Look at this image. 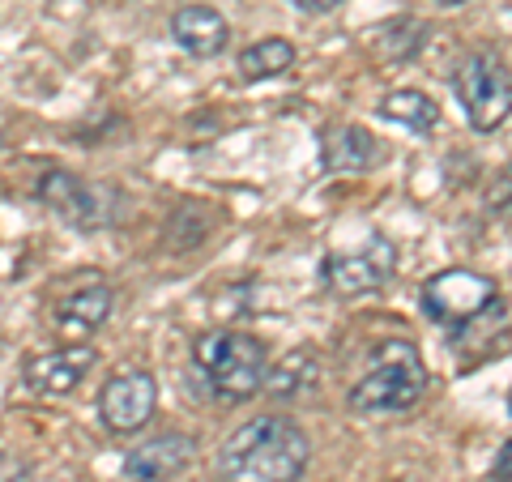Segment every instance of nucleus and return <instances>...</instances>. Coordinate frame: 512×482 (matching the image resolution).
<instances>
[{
  "mask_svg": "<svg viewBox=\"0 0 512 482\" xmlns=\"http://www.w3.org/2000/svg\"><path fill=\"white\" fill-rule=\"evenodd\" d=\"M508 410H512V393H508Z\"/></svg>",
  "mask_w": 512,
  "mask_h": 482,
  "instance_id": "nucleus-22",
  "label": "nucleus"
},
{
  "mask_svg": "<svg viewBox=\"0 0 512 482\" xmlns=\"http://www.w3.org/2000/svg\"><path fill=\"white\" fill-rule=\"evenodd\" d=\"M423 43H427V26L419 18H397L372 39V47L384 60H410V56H419Z\"/></svg>",
  "mask_w": 512,
  "mask_h": 482,
  "instance_id": "nucleus-17",
  "label": "nucleus"
},
{
  "mask_svg": "<svg viewBox=\"0 0 512 482\" xmlns=\"http://www.w3.org/2000/svg\"><path fill=\"white\" fill-rule=\"evenodd\" d=\"M380 111L389 120L414 128V133H431V128L440 124V107H436V99H427L423 90H393V94H384Z\"/></svg>",
  "mask_w": 512,
  "mask_h": 482,
  "instance_id": "nucleus-16",
  "label": "nucleus"
},
{
  "mask_svg": "<svg viewBox=\"0 0 512 482\" xmlns=\"http://www.w3.org/2000/svg\"><path fill=\"white\" fill-rule=\"evenodd\" d=\"M295 64V43L291 39H256L252 47L239 52V73L248 82H265V77H278Z\"/></svg>",
  "mask_w": 512,
  "mask_h": 482,
  "instance_id": "nucleus-15",
  "label": "nucleus"
},
{
  "mask_svg": "<svg viewBox=\"0 0 512 482\" xmlns=\"http://www.w3.org/2000/svg\"><path fill=\"white\" fill-rule=\"evenodd\" d=\"M495 299H500V286L474 269H444L423 286V312L440 329H470Z\"/></svg>",
  "mask_w": 512,
  "mask_h": 482,
  "instance_id": "nucleus-5",
  "label": "nucleus"
},
{
  "mask_svg": "<svg viewBox=\"0 0 512 482\" xmlns=\"http://www.w3.org/2000/svg\"><path fill=\"white\" fill-rule=\"evenodd\" d=\"M295 5L303 9V13H329L338 0H295Z\"/></svg>",
  "mask_w": 512,
  "mask_h": 482,
  "instance_id": "nucleus-20",
  "label": "nucleus"
},
{
  "mask_svg": "<svg viewBox=\"0 0 512 482\" xmlns=\"http://www.w3.org/2000/svg\"><path fill=\"white\" fill-rule=\"evenodd\" d=\"M171 39L180 43L188 56L210 60V56H218L222 47H227L231 26H227V18H222L218 9H210V5H184V9L171 13Z\"/></svg>",
  "mask_w": 512,
  "mask_h": 482,
  "instance_id": "nucleus-12",
  "label": "nucleus"
},
{
  "mask_svg": "<svg viewBox=\"0 0 512 482\" xmlns=\"http://www.w3.org/2000/svg\"><path fill=\"white\" fill-rule=\"evenodd\" d=\"M436 5H448V9H453V5H466V0H436Z\"/></svg>",
  "mask_w": 512,
  "mask_h": 482,
  "instance_id": "nucleus-21",
  "label": "nucleus"
},
{
  "mask_svg": "<svg viewBox=\"0 0 512 482\" xmlns=\"http://www.w3.org/2000/svg\"><path fill=\"white\" fill-rule=\"evenodd\" d=\"M94 278H99V273H90V282L82 286V291L64 295L60 308H56V329H60V337L69 346H82L94 329H103L107 316H111V303H116L111 286L94 282Z\"/></svg>",
  "mask_w": 512,
  "mask_h": 482,
  "instance_id": "nucleus-11",
  "label": "nucleus"
},
{
  "mask_svg": "<svg viewBox=\"0 0 512 482\" xmlns=\"http://www.w3.org/2000/svg\"><path fill=\"white\" fill-rule=\"evenodd\" d=\"M192 363L201 367V376L214 384V393L244 401L265 384L269 372V350L261 337L235 333V329H214L201 333L192 346Z\"/></svg>",
  "mask_w": 512,
  "mask_h": 482,
  "instance_id": "nucleus-3",
  "label": "nucleus"
},
{
  "mask_svg": "<svg viewBox=\"0 0 512 482\" xmlns=\"http://www.w3.org/2000/svg\"><path fill=\"white\" fill-rule=\"evenodd\" d=\"M376 158H380L376 137L359 124H342L325 137V167L329 171H342V175L346 171H367Z\"/></svg>",
  "mask_w": 512,
  "mask_h": 482,
  "instance_id": "nucleus-13",
  "label": "nucleus"
},
{
  "mask_svg": "<svg viewBox=\"0 0 512 482\" xmlns=\"http://www.w3.org/2000/svg\"><path fill=\"white\" fill-rule=\"evenodd\" d=\"M158 406V380L150 372H124L111 376L99 393V414L116 436H133L154 419Z\"/></svg>",
  "mask_w": 512,
  "mask_h": 482,
  "instance_id": "nucleus-7",
  "label": "nucleus"
},
{
  "mask_svg": "<svg viewBox=\"0 0 512 482\" xmlns=\"http://www.w3.org/2000/svg\"><path fill=\"white\" fill-rule=\"evenodd\" d=\"M495 482H512V440L500 448V457H495Z\"/></svg>",
  "mask_w": 512,
  "mask_h": 482,
  "instance_id": "nucleus-19",
  "label": "nucleus"
},
{
  "mask_svg": "<svg viewBox=\"0 0 512 482\" xmlns=\"http://www.w3.org/2000/svg\"><path fill=\"white\" fill-rule=\"evenodd\" d=\"M0 461H5V453H0Z\"/></svg>",
  "mask_w": 512,
  "mask_h": 482,
  "instance_id": "nucleus-23",
  "label": "nucleus"
},
{
  "mask_svg": "<svg viewBox=\"0 0 512 482\" xmlns=\"http://www.w3.org/2000/svg\"><path fill=\"white\" fill-rule=\"evenodd\" d=\"M483 205H487V210L491 214H500V210H508V205H512V163L500 171V175H495V180L487 184V197H483Z\"/></svg>",
  "mask_w": 512,
  "mask_h": 482,
  "instance_id": "nucleus-18",
  "label": "nucleus"
},
{
  "mask_svg": "<svg viewBox=\"0 0 512 482\" xmlns=\"http://www.w3.org/2000/svg\"><path fill=\"white\" fill-rule=\"evenodd\" d=\"M192 448H197V440L184 436V431H163V436H154V440H141L137 448L124 453V478L163 482L192 461Z\"/></svg>",
  "mask_w": 512,
  "mask_h": 482,
  "instance_id": "nucleus-10",
  "label": "nucleus"
},
{
  "mask_svg": "<svg viewBox=\"0 0 512 482\" xmlns=\"http://www.w3.org/2000/svg\"><path fill=\"white\" fill-rule=\"evenodd\" d=\"M316 376H320V367H316L312 350H291V355H286L278 367H269V372H265L261 389L269 397H278V401H295V397H303L312 389Z\"/></svg>",
  "mask_w": 512,
  "mask_h": 482,
  "instance_id": "nucleus-14",
  "label": "nucleus"
},
{
  "mask_svg": "<svg viewBox=\"0 0 512 482\" xmlns=\"http://www.w3.org/2000/svg\"><path fill=\"white\" fill-rule=\"evenodd\" d=\"M427 393V363L414 342H380L367 363V376L350 389V410L380 419V414L414 410Z\"/></svg>",
  "mask_w": 512,
  "mask_h": 482,
  "instance_id": "nucleus-2",
  "label": "nucleus"
},
{
  "mask_svg": "<svg viewBox=\"0 0 512 482\" xmlns=\"http://www.w3.org/2000/svg\"><path fill=\"white\" fill-rule=\"evenodd\" d=\"M453 90L474 133H495L512 116V69L495 52H470L461 60Z\"/></svg>",
  "mask_w": 512,
  "mask_h": 482,
  "instance_id": "nucleus-4",
  "label": "nucleus"
},
{
  "mask_svg": "<svg viewBox=\"0 0 512 482\" xmlns=\"http://www.w3.org/2000/svg\"><path fill=\"white\" fill-rule=\"evenodd\" d=\"M312 440L282 414H261L235 427L218 453L222 482H299L308 474Z\"/></svg>",
  "mask_w": 512,
  "mask_h": 482,
  "instance_id": "nucleus-1",
  "label": "nucleus"
},
{
  "mask_svg": "<svg viewBox=\"0 0 512 482\" xmlns=\"http://www.w3.org/2000/svg\"><path fill=\"white\" fill-rule=\"evenodd\" d=\"M94 346H56V350H43V355H30L26 359V384L35 393L47 397H64L73 393L77 384L86 380V372L94 367Z\"/></svg>",
  "mask_w": 512,
  "mask_h": 482,
  "instance_id": "nucleus-9",
  "label": "nucleus"
},
{
  "mask_svg": "<svg viewBox=\"0 0 512 482\" xmlns=\"http://www.w3.org/2000/svg\"><path fill=\"white\" fill-rule=\"evenodd\" d=\"M39 201L77 231H94L107 222L99 188H90L82 175H73V171H47L39 180Z\"/></svg>",
  "mask_w": 512,
  "mask_h": 482,
  "instance_id": "nucleus-8",
  "label": "nucleus"
},
{
  "mask_svg": "<svg viewBox=\"0 0 512 482\" xmlns=\"http://www.w3.org/2000/svg\"><path fill=\"white\" fill-rule=\"evenodd\" d=\"M393 269H397V244L376 235L363 252L329 256L325 269H320V278H325V286L338 295H372L393 278Z\"/></svg>",
  "mask_w": 512,
  "mask_h": 482,
  "instance_id": "nucleus-6",
  "label": "nucleus"
}]
</instances>
